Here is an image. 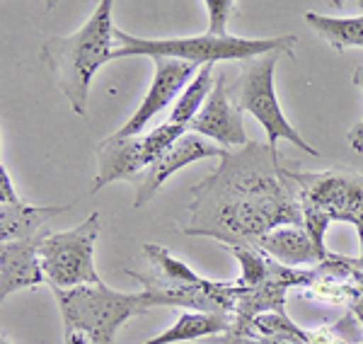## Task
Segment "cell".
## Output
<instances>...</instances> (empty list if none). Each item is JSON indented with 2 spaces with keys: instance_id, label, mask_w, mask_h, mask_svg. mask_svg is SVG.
Segmentation results:
<instances>
[{
  "instance_id": "obj_12",
  "label": "cell",
  "mask_w": 363,
  "mask_h": 344,
  "mask_svg": "<svg viewBox=\"0 0 363 344\" xmlns=\"http://www.w3.org/2000/svg\"><path fill=\"white\" fill-rule=\"evenodd\" d=\"M39 243L42 235L32 240L3 243L0 248V296L3 299H8L15 291L34 289L46 282Z\"/></svg>"
},
{
  "instance_id": "obj_15",
  "label": "cell",
  "mask_w": 363,
  "mask_h": 344,
  "mask_svg": "<svg viewBox=\"0 0 363 344\" xmlns=\"http://www.w3.org/2000/svg\"><path fill=\"white\" fill-rule=\"evenodd\" d=\"M235 330V318L225 316V313H196V311H184L174 320L172 328L160 332L153 340L143 344H177V342H194L203 340V337H218L220 332Z\"/></svg>"
},
{
  "instance_id": "obj_8",
  "label": "cell",
  "mask_w": 363,
  "mask_h": 344,
  "mask_svg": "<svg viewBox=\"0 0 363 344\" xmlns=\"http://www.w3.org/2000/svg\"><path fill=\"white\" fill-rule=\"evenodd\" d=\"M291 179L301 189L303 209H315L335 221L356 226L363 223V174L347 170L301 172L289 167Z\"/></svg>"
},
{
  "instance_id": "obj_24",
  "label": "cell",
  "mask_w": 363,
  "mask_h": 344,
  "mask_svg": "<svg viewBox=\"0 0 363 344\" xmlns=\"http://www.w3.org/2000/svg\"><path fill=\"white\" fill-rule=\"evenodd\" d=\"M354 83L359 85L361 90H363V63H361L359 68H356V73H354Z\"/></svg>"
},
{
  "instance_id": "obj_25",
  "label": "cell",
  "mask_w": 363,
  "mask_h": 344,
  "mask_svg": "<svg viewBox=\"0 0 363 344\" xmlns=\"http://www.w3.org/2000/svg\"><path fill=\"white\" fill-rule=\"evenodd\" d=\"M0 344H10L8 340H5V337H3V340H0Z\"/></svg>"
},
{
  "instance_id": "obj_1",
  "label": "cell",
  "mask_w": 363,
  "mask_h": 344,
  "mask_svg": "<svg viewBox=\"0 0 363 344\" xmlns=\"http://www.w3.org/2000/svg\"><path fill=\"white\" fill-rule=\"evenodd\" d=\"M303 226L301 189L269 145L247 143L191 189L186 235L252 248L267 233Z\"/></svg>"
},
{
  "instance_id": "obj_20",
  "label": "cell",
  "mask_w": 363,
  "mask_h": 344,
  "mask_svg": "<svg viewBox=\"0 0 363 344\" xmlns=\"http://www.w3.org/2000/svg\"><path fill=\"white\" fill-rule=\"evenodd\" d=\"M347 138H349L351 148L359 150V153H363V121H359V124H356L354 129L347 133Z\"/></svg>"
},
{
  "instance_id": "obj_5",
  "label": "cell",
  "mask_w": 363,
  "mask_h": 344,
  "mask_svg": "<svg viewBox=\"0 0 363 344\" xmlns=\"http://www.w3.org/2000/svg\"><path fill=\"white\" fill-rule=\"evenodd\" d=\"M99 235V213H90L83 223L63 233L42 235L39 255L51 289H80L102 284L95 270V243Z\"/></svg>"
},
{
  "instance_id": "obj_23",
  "label": "cell",
  "mask_w": 363,
  "mask_h": 344,
  "mask_svg": "<svg viewBox=\"0 0 363 344\" xmlns=\"http://www.w3.org/2000/svg\"><path fill=\"white\" fill-rule=\"evenodd\" d=\"M344 267H347V265H344ZM347 270L351 272V277H354L356 282H359V287L363 289V272L361 270H354V267H347Z\"/></svg>"
},
{
  "instance_id": "obj_17",
  "label": "cell",
  "mask_w": 363,
  "mask_h": 344,
  "mask_svg": "<svg viewBox=\"0 0 363 344\" xmlns=\"http://www.w3.org/2000/svg\"><path fill=\"white\" fill-rule=\"evenodd\" d=\"M306 22L322 39H327L335 49L344 51L349 46L363 49V15L356 17H332L320 13H306Z\"/></svg>"
},
{
  "instance_id": "obj_4",
  "label": "cell",
  "mask_w": 363,
  "mask_h": 344,
  "mask_svg": "<svg viewBox=\"0 0 363 344\" xmlns=\"http://www.w3.org/2000/svg\"><path fill=\"white\" fill-rule=\"evenodd\" d=\"M66 332H80L92 344H114L121 325L150 308L148 294H121L107 284L80 289H54Z\"/></svg>"
},
{
  "instance_id": "obj_3",
  "label": "cell",
  "mask_w": 363,
  "mask_h": 344,
  "mask_svg": "<svg viewBox=\"0 0 363 344\" xmlns=\"http://www.w3.org/2000/svg\"><path fill=\"white\" fill-rule=\"evenodd\" d=\"M114 39L119 46L114 49V58L126 56H145V58H177V61H189L196 66H213L216 61H252L267 54H294L296 37L284 34V37H264V39H245V37H211V34H199V37H177V39H140L116 29Z\"/></svg>"
},
{
  "instance_id": "obj_14",
  "label": "cell",
  "mask_w": 363,
  "mask_h": 344,
  "mask_svg": "<svg viewBox=\"0 0 363 344\" xmlns=\"http://www.w3.org/2000/svg\"><path fill=\"white\" fill-rule=\"evenodd\" d=\"M68 206H34L25 204L22 199L0 204V240L17 243V240H32L42 235V226L58 213H66Z\"/></svg>"
},
{
  "instance_id": "obj_10",
  "label": "cell",
  "mask_w": 363,
  "mask_h": 344,
  "mask_svg": "<svg viewBox=\"0 0 363 344\" xmlns=\"http://www.w3.org/2000/svg\"><path fill=\"white\" fill-rule=\"evenodd\" d=\"M228 153H230L228 148H220V145L206 141V138L199 136V133H191V131L184 133V136L177 138V141L169 145V148L148 167V170L140 172L138 177L131 179L133 192H136V196H133V206L138 209V206H143L145 201L153 199V196L157 194V189H160V187L165 184L174 172H179L182 167L191 165V162H196V160H206V158L223 160Z\"/></svg>"
},
{
  "instance_id": "obj_11",
  "label": "cell",
  "mask_w": 363,
  "mask_h": 344,
  "mask_svg": "<svg viewBox=\"0 0 363 344\" xmlns=\"http://www.w3.org/2000/svg\"><path fill=\"white\" fill-rule=\"evenodd\" d=\"M191 133H199L203 138H211L220 145V148H230V145H240L245 148L247 141V133H245L242 124V112L235 107L225 90V75H218L213 83L206 104L201 107V112L196 114V119L189 126Z\"/></svg>"
},
{
  "instance_id": "obj_16",
  "label": "cell",
  "mask_w": 363,
  "mask_h": 344,
  "mask_svg": "<svg viewBox=\"0 0 363 344\" xmlns=\"http://www.w3.org/2000/svg\"><path fill=\"white\" fill-rule=\"evenodd\" d=\"M211 90H213V66H201L196 73V78L182 90L177 102L172 104L167 116V124L182 126L189 131L191 121L196 119V114L201 112V107L206 104Z\"/></svg>"
},
{
  "instance_id": "obj_7",
  "label": "cell",
  "mask_w": 363,
  "mask_h": 344,
  "mask_svg": "<svg viewBox=\"0 0 363 344\" xmlns=\"http://www.w3.org/2000/svg\"><path fill=\"white\" fill-rule=\"evenodd\" d=\"M184 133L189 131L165 121V124L143 133V136L119 138L114 133L107 136L97 145V177L92 192H99L102 187L112 184L116 179H128L131 182L133 177H138L140 172L148 170L169 145L184 136Z\"/></svg>"
},
{
  "instance_id": "obj_22",
  "label": "cell",
  "mask_w": 363,
  "mask_h": 344,
  "mask_svg": "<svg viewBox=\"0 0 363 344\" xmlns=\"http://www.w3.org/2000/svg\"><path fill=\"white\" fill-rule=\"evenodd\" d=\"M351 308H354V313H356V318L363 323V296H359V299H354L351 301Z\"/></svg>"
},
{
  "instance_id": "obj_2",
  "label": "cell",
  "mask_w": 363,
  "mask_h": 344,
  "mask_svg": "<svg viewBox=\"0 0 363 344\" xmlns=\"http://www.w3.org/2000/svg\"><path fill=\"white\" fill-rule=\"evenodd\" d=\"M112 0H102L78 32L68 37H51L44 44V56L56 75V83L73 112L80 116H85L92 78L104 63L112 61L114 54L112 39L116 29L112 25Z\"/></svg>"
},
{
  "instance_id": "obj_18",
  "label": "cell",
  "mask_w": 363,
  "mask_h": 344,
  "mask_svg": "<svg viewBox=\"0 0 363 344\" xmlns=\"http://www.w3.org/2000/svg\"><path fill=\"white\" fill-rule=\"evenodd\" d=\"M201 5L208 10L206 34H211V37H225L228 20H230V13H233V8H235V3H233V0H203Z\"/></svg>"
},
{
  "instance_id": "obj_9",
  "label": "cell",
  "mask_w": 363,
  "mask_h": 344,
  "mask_svg": "<svg viewBox=\"0 0 363 344\" xmlns=\"http://www.w3.org/2000/svg\"><path fill=\"white\" fill-rule=\"evenodd\" d=\"M150 61H153V66H155L150 90L145 92L143 102H140L136 112L131 114V119H128L121 129L114 131V136H119V138L140 136V131L150 124V119H153L155 114H160L162 109H167L172 102H177V97L182 95L179 90H184V87L196 78L199 68H201V66H196V63L177 61V58H150Z\"/></svg>"
},
{
  "instance_id": "obj_6",
  "label": "cell",
  "mask_w": 363,
  "mask_h": 344,
  "mask_svg": "<svg viewBox=\"0 0 363 344\" xmlns=\"http://www.w3.org/2000/svg\"><path fill=\"white\" fill-rule=\"evenodd\" d=\"M281 54H267L242 63V75L238 85V104L242 112H250L267 133V145L274 155H279V141H291L296 148L306 150L308 155H318V150L298 133L289 119L281 112V104L274 87V73Z\"/></svg>"
},
{
  "instance_id": "obj_21",
  "label": "cell",
  "mask_w": 363,
  "mask_h": 344,
  "mask_svg": "<svg viewBox=\"0 0 363 344\" xmlns=\"http://www.w3.org/2000/svg\"><path fill=\"white\" fill-rule=\"evenodd\" d=\"M66 344H87V337L80 332H66Z\"/></svg>"
},
{
  "instance_id": "obj_13",
  "label": "cell",
  "mask_w": 363,
  "mask_h": 344,
  "mask_svg": "<svg viewBox=\"0 0 363 344\" xmlns=\"http://www.w3.org/2000/svg\"><path fill=\"white\" fill-rule=\"evenodd\" d=\"M252 248L269 255L279 265L294 267V270H301L306 265H325L330 260L320 253L318 245L313 243V238L308 235L303 226H284V228L267 233Z\"/></svg>"
},
{
  "instance_id": "obj_19",
  "label": "cell",
  "mask_w": 363,
  "mask_h": 344,
  "mask_svg": "<svg viewBox=\"0 0 363 344\" xmlns=\"http://www.w3.org/2000/svg\"><path fill=\"white\" fill-rule=\"evenodd\" d=\"M17 199H20V196L15 194V187L10 182V174L5 170V165H0V204H10Z\"/></svg>"
}]
</instances>
